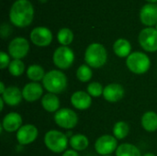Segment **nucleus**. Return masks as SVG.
Masks as SVG:
<instances>
[{"label": "nucleus", "mask_w": 157, "mask_h": 156, "mask_svg": "<svg viewBox=\"0 0 157 156\" xmlns=\"http://www.w3.org/2000/svg\"><path fill=\"white\" fill-rule=\"evenodd\" d=\"M69 144L73 150L76 152H80V151H85L88 147L89 141L86 135L78 133V134L73 135L69 139Z\"/></svg>", "instance_id": "22"}, {"label": "nucleus", "mask_w": 157, "mask_h": 156, "mask_svg": "<svg viewBox=\"0 0 157 156\" xmlns=\"http://www.w3.org/2000/svg\"><path fill=\"white\" fill-rule=\"evenodd\" d=\"M41 106L49 113H55L60 108V99L55 94L48 93L41 97Z\"/></svg>", "instance_id": "19"}, {"label": "nucleus", "mask_w": 157, "mask_h": 156, "mask_svg": "<svg viewBox=\"0 0 157 156\" xmlns=\"http://www.w3.org/2000/svg\"><path fill=\"white\" fill-rule=\"evenodd\" d=\"M67 77L60 70H51L46 73L43 80L42 86L45 90L52 94H61L64 92L67 88Z\"/></svg>", "instance_id": "2"}, {"label": "nucleus", "mask_w": 157, "mask_h": 156, "mask_svg": "<svg viewBox=\"0 0 157 156\" xmlns=\"http://www.w3.org/2000/svg\"><path fill=\"white\" fill-rule=\"evenodd\" d=\"M6 87L5 86V84L3 82H0V94L2 95L5 91H6Z\"/></svg>", "instance_id": "33"}, {"label": "nucleus", "mask_w": 157, "mask_h": 156, "mask_svg": "<svg viewBox=\"0 0 157 156\" xmlns=\"http://www.w3.org/2000/svg\"><path fill=\"white\" fill-rule=\"evenodd\" d=\"M5 104H6V103H5V101L3 100V98L0 97V109H1V110L4 109V105H5Z\"/></svg>", "instance_id": "34"}, {"label": "nucleus", "mask_w": 157, "mask_h": 156, "mask_svg": "<svg viewBox=\"0 0 157 156\" xmlns=\"http://www.w3.org/2000/svg\"><path fill=\"white\" fill-rule=\"evenodd\" d=\"M147 2H149L150 4H155L157 2V0H146Z\"/></svg>", "instance_id": "35"}, {"label": "nucleus", "mask_w": 157, "mask_h": 156, "mask_svg": "<svg viewBox=\"0 0 157 156\" xmlns=\"http://www.w3.org/2000/svg\"><path fill=\"white\" fill-rule=\"evenodd\" d=\"M57 40L62 46H68L74 40V33L70 29L63 28L57 33Z\"/></svg>", "instance_id": "26"}, {"label": "nucleus", "mask_w": 157, "mask_h": 156, "mask_svg": "<svg viewBox=\"0 0 157 156\" xmlns=\"http://www.w3.org/2000/svg\"><path fill=\"white\" fill-rule=\"evenodd\" d=\"M46 73L42 66L39 64H31L27 69V77L32 82L42 81Z\"/></svg>", "instance_id": "23"}, {"label": "nucleus", "mask_w": 157, "mask_h": 156, "mask_svg": "<svg viewBox=\"0 0 157 156\" xmlns=\"http://www.w3.org/2000/svg\"><path fill=\"white\" fill-rule=\"evenodd\" d=\"M143 156H156L155 154H152V153H148V154H145Z\"/></svg>", "instance_id": "36"}, {"label": "nucleus", "mask_w": 157, "mask_h": 156, "mask_svg": "<svg viewBox=\"0 0 157 156\" xmlns=\"http://www.w3.org/2000/svg\"><path fill=\"white\" fill-rule=\"evenodd\" d=\"M25 71V64L21 60L14 59L11 61L9 66H8V72L11 75L15 77L20 76Z\"/></svg>", "instance_id": "28"}, {"label": "nucleus", "mask_w": 157, "mask_h": 156, "mask_svg": "<svg viewBox=\"0 0 157 156\" xmlns=\"http://www.w3.org/2000/svg\"><path fill=\"white\" fill-rule=\"evenodd\" d=\"M22 96L26 101L35 102L43 97V87L37 82L28 83L22 89Z\"/></svg>", "instance_id": "15"}, {"label": "nucleus", "mask_w": 157, "mask_h": 156, "mask_svg": "<svg viewBox=\"0 0 157 156\" xmlns=\"http://www.w3.org/2000/svg\"><path fill=\"white\" fill-rule=\"evenodd\" d=\"M92 76H93L92 69L87 64H82L76 70V77L82 83H86L90 81Z\"/></svg>", "instance_id": "27"}, {"label": "nucleus", "mask_w": 157, "mask_h": 156, "mask_svg": "<svg viewBox=\"0 0 157 156\" xmlns=\"http://www.w3.org/2000/svg\"><path fill=\"white\" fill-rule=\"evenodd\" d=\"M140 19L142 23L148 28H152L157 24V5L146 4L140 11Z\"/></svg>", "instance_id": "14"}, {"label": "nucleus", "mask_w": 157, "mask_h": 156, "mask_svg": "<svg viewBox=\"0 0 157 156\" xmlns=\"http://www.w3.org/2000/svg\"><path fill=\"white\" fill-rule=\"evenodd\" d=\"M126 65L132 73L135 74H144L150 69L151 61L146 53L134 51L127 57Z\"/></svg>", "instance_id": "5"}, {"label": "nucleus", "mask_w": 157, "mask_h": 156, "mask_svg": "<svg viewBox=\"0 0 157 156\" xmlns=\"http://www.w3.org/2000/svg\"><path fill=\"white\" fill-rule=\"evenodd\" d=\"M30 40L38 47H47L52 41V33L46 27H37L30 32Z\"/></svg>", "instance_id": "11"}, {"label": "nucleus", "mask_w": 157, "mask_h": 156, "mask_svg": "<svg viewBox=\"0 0 157 156\" xmlns=\"http://www.w3.org/2000/svg\"><path fill=\"white\" fill-rule=\"evenodd\" d=\"M54 121L63 129L72 130L78 123V116L71 108H60L54 114Z\"/></svg>", "instance_id": "7"}, {"label": "nucleus", "mask_w": 157, "mask_h": 156, "mask_svg": "<svg viewBox=\"0 0 157 156\" xmlns=\"http://www.w3.org/2000/svg\"><path fill=\"white\" fill-rule=\"evenodd\" d=\"M72 106L78 110H86L92 104V97L85 91H76L71 97Z\"/></svg>", "instance_id": "16"}, {"label": "nucleus", "mask_w": 157, "mask_h": 156, "mask_svg": "<svg viewBox=\"0 0 157 156\" xmlns=\"http://www.w3.org/2000/svg\"><path fill=\"white\" fill-rule=\"evenodd\" d=\"M34 17V8L29 0H17L9 11L11 23L17 28H26L31 24Z\"/></svg>", "instance_id": "1"}, {"label": "nucleus", "mask_w": 157, "mask_h": 156, "mask_svg": "<svg viewBox=\"0 0 157 156\" xmlns=\"http://www.w3.org/2000/svg\"><path fill=\"white\" fill-rule=\"evenodd\" d=\"M155 26H156V27H155V29H156V30H157V24H156V25H155Z\"/></svg>", "instance_id": "37"}, {"label": "nucleus", "mask_w": 157, "mask_h": 156, "mask_svg": "<svg viewBox=\"0 0 157 156\" xmlns=\"http://www.w3.org/2000/svg\"><path fill=\"white\" fill-rule=\"evenodd\" d=\"M124 94H125V89L121 85L112 83L104 87L103 97L108 102L115 103L121 100L124 97Z\"/></svg>", "instance_id": "13"}, {"label": "nucleus", "mask_w": 157, "mask_h": 156, "mask_svg": "<svg viewBox=\"0 0 157 156\" xmlns=\"http://www.w3.org/2000/svg\"><path fill=\"white\" fill-rule=\"evenodd\" d=\"M29 51V43L27 39L17 37L13 39L8 45V53L13 59L21 60L27 56Z\"/></svg>", "instance_id": "10"}, {"label": "nucleus", "mask_w": 157, "mask_h": 156, "mask_svg": "<svg viewBox=\"0 0 157 156\" xmlns=\"http://www.w3.org/2000/svg\"><path fill=\"white\" fill-rule=\"evenodd\" d=\"M104 156H111V155H104Z\"/></svg>", "instance_id": "38"}, {"label": "nucleus", "mask_w": 157, "mask_h": 156, "mask_svg": "<svg viewBox=\"0 0 157 156\" xmlns=\"http://www.w3.org/2000/svg\"><path fill=\"white\" fill-rule=\"evenodd\" d=\"M116 156H142L140 149L132 143H122L118 146Z\"/></svg>", "instance_id": "24"}, {"label": "nucleus", "mask_w": 157, "mask_h": 156, "mask_svg": "<svg viewBox=\"0 0 157 156\" xmlns=\"http://www.w3.org/2000/svg\"><path fill=\"white\" fill-rule=\"evenodd\" d=\"M130 132V127L125 121H118L113 126V136L117 140H122L128 136Z\"/></svg>", "instance_id": "25"}, {"label": "nucleus", "mask_w": 157, "mask_h": 156, "mask_svg": "<svg viewBox=\"0 0 157 156\" xmlns=\"http://www.w3.org/2000/svg\"><path fill=\"white\" fill-rule=\"evenodd\" d=\"M22 121V117L18 113L10 112L4 117L1 126L7 132H15L21 128Z\"/></svg>", "instance_id": "17"}, {"label": "nucleus", "mask_w": 157, "mask_h": 156, "mask_svg": "<svg viewBox=\"0 0 157 156\" xmlns=\"http://www.w3.org/2000/svg\"><path fill=\"white\" fill-rule=\"evenodd\" d=\"M104 87L98 82H91L86 87V92L93 97H99L103 96Z\"/></svg>", "instance_id": "29"}, {"label": "nucleus", "mask_w": 157, "mask_h": 156, "mask_svg": "<svg viewBox=\"0 0 157 156\" xmlns=\"http://www.w3.org/2000/svg\"><path fill=\"white\" fill-rule=\"evenodd\" d=\"M39 135L37 127L33 124L22 125L21 128L17 131V141L21 145H28L34 143Z\"/></svg>", "instance_id": "12"}, {"label": "nucleus", "mask_w": 157, "mask_h": 156, "mask_svg": "<svg viewBox=\"0 0 157 156\" xmlns=\"http://www.w3.org/2000/svg\"><path fill=\"white\" fill-rule=\"evenodd\" d=\"M138 41L141 47L148 52L157 51V30L154 28L144 29L138 37Z\"/></svg>", "instance_id": "8"}, {"label": "nucleus", "mask_w": 157, "mask_h": 156, "mask_svg": "<svg viewBox=\"0 0 157 156\" xmlns=\"http://www.w3.org/2000/svg\"><path fill=\"white\" fill-rule=\"evenodd\" d=\"M1 97L3 98V100L7 106L16 107L21 103L23 96H22V91L17 86H11L6 87V91L1 95Z\"/></svg>", "instance_id": "18"}, {"label": "nucleus", "mask_w": 157, "mask_h": 156, "mask_svg": "<svg viewBox=\"0 0 157 156\" xmlns=\"http://www.w3.org/2000/svg\"><path fill=\"white\" fill-rule=\"evenodd\" d=\"M52 61L56 67L61 70L69 69L75 61V53L68 46L58 47L52 55Z\"/></svg>", "instance_id": "6"}, {"label": "nucleus", "mask_w": 157, "mask_h": 156, "mask_svg": "<svg viewBox=\"0 0 157 156\" xmlns=\"http://www.w3.org/2000/svg\"><path fill=\"white\" fill-rule=\"evenodd\" d=\"M10 58L9 55L7 53H6L5 51H0V68L2 70L6 69V67L8 68L9 64H10Z\"/></svg>", "instance_id": "30"}, {"label": "nucleus", "mask_w": 157, "mask_h": 156, "mask_svg": "<svg viewBox=\"0 0 157 156\" xmlns=\"http://www.w3.org/2000/svg\"><path fill=\"white\" fill-rule=\"evenodd\" d=\"M62 156H79V154L76 151L71 149V150H66Z\"/></svg>", "instance_id": "32"}, {"label": "nucleus", "mask_w": 157, "mask_h": 156, "mask_svg": "<svg viewBox=\"0 0 157 156\" xmlns=\"http://www.w3.org/2000/svg\"><path fill=\"white\" fill-rule=\"evenodd\" d=\"M114 53L120 58L128 57L132 53L131 42L126 39H118L113 44Z\"/></svg>", "instance_id": "20"}, {"label": "nucleus", "mask_w": 157, "mask_h": 156, "mask_svg": "<svg viewBox=\"0 0 157 156\" xmlns=\"http://www.w3.org/2000/svg\"><path fill=\"white\" fill-rule=\"evenodd\" d=\"M11 28L9 25L7 24H3L2 27H1V36L3 38H6V37H8L11 33Z\"/></svg>", "instance_id": "31"}, {"label": "nucleus", "mask_w": 157, "mask_h": 156, "mask_svg": "<svg viewBox=\"0 0 157 156\" xmlns=\"http://www.w3.org/2000/svg\"><path fill=\"white\" fill-rule=\"evenodd\" d=\"M118 148V140L112 135H102L95 143V150L100 155H110Z\"/></svg>", "instance_id": "9"}, {"label": "nucleus", "mask_w": 157, "mask_h": 156, "mask_svg": "<svg viewBox=\"0 0 157 156\" xmlns=\"http://www.w3.org/2000/svg\"><path fill=\"white\" fill-rule=\"evenodd\" d=\"M44 143L48 150L54 154L64 153L67 149L69 140L66 134L57 130H51L45 133Z\"/></svg>", "instance_id": "4"}, {"label": "nucleus", "mask_w": 157, "mask_h": 156, "mask_svg": "<svg viewBox=\"0 0 157 156\" xmlns=\"http://www.w3.org/2000/svg\"><path fill=\"white\" fill-rule=\"evenodd\" d=\"M143 128L148 132H154L157 130V113L155 111L145 112L141 120Z\"/></svg>", "instance_id": "21"}, {"label": "nucleus", "mask_w": 157, "mask_h": 156, "mask_svg": "<svg viewBox=\"0 0 157 156\" xmlns=\"http://www.w3.org/2000/svg\"><path fill=\"white\" fill-rule=\"evenodd\" d=\"M108 60V52L106 48L100 43H91L85 51L86 63L92 68H101Z\"/></svg>", "instance_id": "3"}]
</instances>
